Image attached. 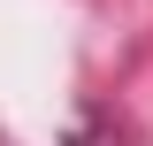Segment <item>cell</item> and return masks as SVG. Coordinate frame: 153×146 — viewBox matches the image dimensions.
I'll use <instances>...</instances> for the list:
<instances>
[{
	"instance_id": "cell-1",
	"label": "cell",
	"mask_w": 153,
	"mask_h": 146,
	"mask_svg": "<svg viewBox=\"0 0 153 146\" xmlns=\"http://www.w3.org/2000/svg\"><path fill=\"white\" fill-rule=\"evenodd\" d=\"M61 146H123L115 108H107V100H76V108H69V131H61Z\"/></svg>"
}]
</instances>
